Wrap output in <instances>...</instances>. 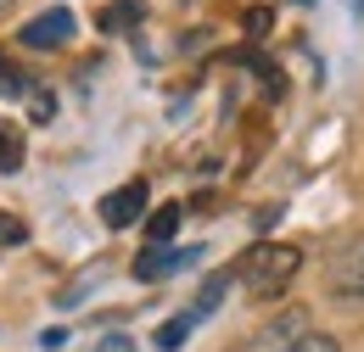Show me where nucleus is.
Instances as JSON below:
<instances>
[{
	"label": "nucleus",
	"mask_w": 364,
	"mask_h": 352,
	"mask_svg": "<svg viewBox=\"0 0 364 352\" xmlns=\"http://www.w3.org/2000/svg\"><path fill=\"white\" fill-rule=\"evenodd\" d=\"M297 268H303V252L297 246H274V241H258L247 258H241V285L252 291V297H280L291 280H297Z\"/></svg>",
	"instance_id": "1"
},
{
	"label": "nucleus",
	"mask_w": 364,
	"mask_h": 352,
	"mask_svg": "<svg viewBox=\"0 0 364 352\" xmlns=\"http://www.w3.org/2000/svg\"><path fill=\"white\" fill-rule=\"evenodd\" d=\"M325 291H331L336 302H364V229L331 252V263H325Z\"/></svg>",
	"instance_id": "2"
},
{
	"label": "nucleus",
	"mask_w": 364,
	"mask_h": 352,
	"mask_svg": "<svg viewBox=\"0 0 364 352\" xmlns=\"http://www.w3.org/2000/svg\"><path fill=\"white\" fill-rule=\"evenodd\" d=\"M17 40L28 45V50H56V45H68L73 40V11H68V6H50V11H40V17L23 23Z\"/></svg>",
	"instance_id": "3"
},
{
	"label": "nucleus",
	"mask_w": 364,
	"mask_h": 352,
	"mask_svg": "<svg viewBox=\"0 0 364 352\" xmlns=\"http://www.w3.org/2000/svg\"><path fill=\"white\" fill-rule=\"evenodd\" d=\"M140 213H146V185L140 179H129V185H118V190L101 196V224L107 229H129Z\"/></svg>",
	"instance_id": "4"
},
{
	"label": "nucleus",
	"mask_w": 364,
	"mask_h": 352,
	"mask_svg": "<svg viewBox=\"0 0 364 352\" xmlns=\"http://www.w3.org/2000/svg\"><path fill=\"white\" fill-rule=\"evenodd\" d=\"M191 258H202V252H191V246H146L135 258V280H168V274H180Z\"/></svg>",
	"instance_id": "5"
},
{
	"label": "nucleus",
	"mask_w": 364,
	"mask_h": 352,
	"mask_svg": "<svg viewBox=\"0 0 364 352\" xmlns=\"http://www.w3.org/2000/svg\"><path fill=\"white\" fill-rule=\"evenodd\" d=\"M17 168H23V134L17 123L0 118V174H17Z\"/></svg>",
	"instance_id": "6"
},
{
	"label": "nucleus",
	"mask_w": 364,
	"mask_h": 352,
	"mask_svg": "<svg viewBox=\"0 0 364 352\" xmlns=\"http://www.w3.org/2000/svg\"><path fill=\"white\" fill-rule=\"evenodd\" d=\"M230 291V274H213V280H208V285H202V297H196V308H191V319H196V324H202V319H208V313L219 308V297H225Z\"/></svg>",
	"instance_id": "7"
},
{
	"label": "nucleus",
	"mask_w": 364,
	"mask_h": 352,
	"mask_svg": "<svg viewBox=\"0 0 364 352\" xmlns=\"http://www.w3.org/2000/svg\"><path fill=\"white\" fill-rule=\"evenodd\" d=\"M191 330H196V319H191V313H180V319H168V324L157 330V347H163V352H174V347L185 341V336H191Z\"/></svg>",
	"instance_id": "8"
},
{
	"label": "nucleus",
	"mask_w": 364,
	"mask_h": 352,
	"mask_svg": "<svg viewBox=\"0 0 364 352\" xmlns=\"http://www.w3.org/2000/svg\"><path fill=\"white\" fill-rule=\"evenodd\" d=\"M174 229H180V207H157V213H151V246L174 241Z\"/></svg>",
	"instance_id": "9"
},
{
	"label": "nucleus",
	"mask_w": 364,
	"mask_h": 352,
	"mask_svg": "<svg viewBox=\"0 0 364 352\" xmlns=\"http://www.w3.org/2000/svg\"><path fill=\"white\" fill-rule=\"evenodd\" d=\"M23 241H28V229H23V219L0 207V252H11V246H23Z\"/></svg>",
	"instance_id": "10"
},
{
	"label": "nucleus",
	"mask_w": 364,
	"mask_h": 352,
	"mask_svg": "<svg viewBox=\"0 0 364 352\" xmlns=\"http://www.w3.org/2000/svg\"><path fill=\"white\" fill-rule=\"evenodd\" d=\"M280 352H336V341L331 336H297L291 347H280Z\"/></svg>",
	"instance_id": "11"
},
{
	"label": "nucleus",
	"mask_w": 364,
	"mask_h": 352,
	"mask_svg": "<svg viewBox=\"0 0 364 352\" xmlns=\"http://www.w3.org/2000/svg\"><path fill=\"white\" fill-rule=\"evenodd\" d=\"M135 11H140L135 0H129V6H112V11H101V28H118V23H129Z\"/></svg>",
	"instance_id": "12"
},
{
	"label": "nucleus",
	"mask_w": 364,
	"mask_h": 352,
	"mask_svg": "<svg viewBox=\"0 0 364 352\" xmlns=\"http://www.w3.org/2000/svg\"><path fill=\"white\" fill-rule=\"evenodd\" d=\"M353 11H359V17H364V0H353Z\"/></svg>",
	"instance_id": "13"
}]
</instances>
